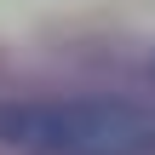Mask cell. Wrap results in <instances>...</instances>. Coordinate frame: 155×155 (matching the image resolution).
Masks as SVG:
<instances>
[{"instance_id":"obj_1","label":"cell","mask_w":155,"mask_h":155,"mask_svg":"<svg viewBox=\"0 0 155 155\" xmlns=\"http://www.w3.org/2000/svg\"><path fill=\"white\" fill-rule=\"evenodd\" d=\"M0 138L35 155H155V109L127 98L6 104Z\"/></svg>"}]
</instances>
